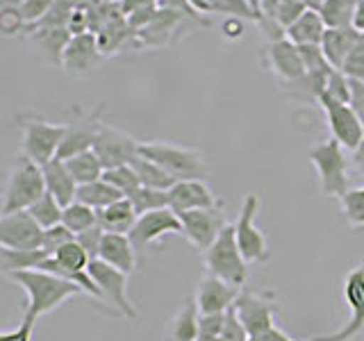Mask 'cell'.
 I'll use <instances>...</instances> for the list:
<instances>
[{"mask_svg": "<svg viewBox=\"0 0 364 341\" xmlns=\"http://www.w3.org/2000/svg\"><path fill=\"white\" fill-rule=\"evenodd\" d=\"M62 223L77 237L80 232H85V230H89V227L98 225V212L94 207H89V205L75 200V202L64 207Z\"/></svg>", "mask_w": 364, "mask_h": 341, "instance_id": "d590c367", "label": "cell"}, {"mask_svg": "<svg viewBox=\"0 0 364 341\" xmlns=\"http://www.w3.org/2000/svg\"><path fill=\"white\" fill-rule=\"evenodd\" d=\"M121 198H125V196L117 187H112L105 178H100L96 182H89V185H82L77 189V200L89 205V207H94L96 212L109 207L112 202H117Z\"/></svg>", "mask_w": 364, "mask_h": 341, "instance_id": "1f68e13d", "label": "cell"}, {"mask_svg": "<svg viewBox=\"0 0 364 341\" xmlns=\"http://www.w3.org/2000/svg\"><path fill=\"white\" fill-rule=\"evenodd\" d=\"M48 257L43 248L39 250H14V248H0V266L5 276L18 271H37V266Z\"/></svg>", "mask_w": 364, "mask_h": 341, "instance_id": "d6a6232c", "label": "cell"}, {"mask_svg": "<svg viewBox=\"0 0 364 341\" xmlns=\"http://www.w3.org/2000/svg\"><path fill=\"white\" fill-rule=\"evenodd\" d=\"M185 16L187 14H180V11L159 7L157 14L153 16V21L148 23L146 28H141L139 32H134L136 50H141V48H164V45H168L171 39H173L176 34L180 32Z\"/></svg>", "mask_w": 364, "mask_h": 341, "instance_id": "ffe728a7", "label": "cell"}, {"mask_svg": "<svg viewBox=\"0 0 364 341\" xmlns=\"http://www.w3.org/2000/svg\"><path fill=\"white\" fill-rule=\"evenodd\" d=\"M18 125L23 136L21 155L30 157L32 162H37L41 166L60 155V148L66 134V123H50L43 117L28 114V117L18 119Z\"/></svg>", "mask_w": 364, "mask_h": 341, "instance_id": "8992f818", "label": "cell"}, {"mask_svg": "<svg viewBox=\"0 0 364 341\" xmlns=\"http://www.w3.org/2000/svg\"><path fill=\"white\" fill-rule=\"evenodd\" d=\"M307 9H310V7H307L303 0H289V3H284V0H282L280 11H278V23L284 30H287L291 23H296L305 14Z\"/></svg>", "mask_w": 364, "mask_h": 341, "instance_id": "681fc988", "label": "cell"}, {"mask_svg": "<svg viewBox=\"0 0 364 341\" xmlns=\"http://www.w3.org/2000/svg\"><path fill=\"white\" fill-rule=\"evenodd\" d=\"M89 273H91V278L96 280V284L102 291V301H109L114 307H117V312L128 318V321H134V318L139 316L134 303L130 301V296H128V278L130 276H125L123 271L105 264L102 259L91 261Z\"/></svg>", "mask_w": 364, "mask_h": 341, "instance_id": "8fae6325", "label": "cell"}, {"mask_svg": "<svg viewBox=\"0 0 364 341\" xmlns=\"http://www.w3.org/2000/svg\"><path fill=\"white\" fill-rule=\"evenodd\" d=\"M43 232L28 210L0 216V248L39 250L43 248Z\"/></svg>", "mask_w": 364, "mask_h": 341, "instance_id": "7c38bea8", "label": "cell"}, {"mask_svg": "<svg viewBox=\"0 0 364 341\" xmlns=\"http://www.w3.org/2000/svg\"><path fill=\"white\" fill-rule=\"evenodd\" d=\"M105 178L112 187H117L125 198L134 196L136 191L141 189V182H139V175H136V170L132 168V164H125V166H117V168H109L105 170Z\"/></svg>", "mask_w": 364, "mask_h": 341, "instance_id": "ab89813d", "label": "cell"}, {"mask_svg": "<svg viewBox=\"0 0 364 341\" xmlns=\"http://www.w3.org/2000/svg\"><path fill=\"white\" fill-rule=\"evenodd\" d=\"M130 164H132V168L136 170V175H139L141 187L168 191V189L178 182L173 175L168 173V170H164L157 162H153V159H148V157H144V155H136Z\"/></svg>", "mask_w": 364, "mask_h": 341, "instance_id": "4dcf8cb0", "label": "cell"}, {"mask_svg": "<svg viewBox=\"0 0 364 341\" xmlns=\"http://www.w3.org/2000/svg\"><path fill=\"white\" fill-rule=\"evenodd\" d=\"M259 210V198L255 193H248L244 198L242 210H239L235 225V237H237V246L242 250V255L246 257L248 264H262V261L269 259V244L264 232L255 225V216Z\"/></svg>", "mask_w": 364, "mask_h": 341, "instance_id": "ba28073f", "label": "cell"}, {"mask_svg": "<svg viewBox=\"0 0 364 341\" xmlns=\"http://www.w3.org/2000/svg\"><path fill=\"white\" fill-rule=\"evenodd\" d=\"M259 3H262V0H248V5H250V9H253V14H255V21L259 16Z\"/></svg>", "mask_w": 364, "mask_h": 341, "instance_id": "680465c9", "label": "cell"}, {"mask_svg": "<svg viewBox=\"0 0 364 341\" xmlns=\"http://www.w3.org/2000/svg\"><path fill=\"white\" fill-rule=\"evenodd\" d=\"M198 321H200L198 303L193 296H187L185 303L176 312V316L168 321L164 341H198Z\"/></svg>", "mask_w": 364, "mask_h": 341, "instance_id": "484cf974", "label": "cell"}, {"mask_svg": "<svg viewBox=\"0 0 364 341\" xmlns=\"http://www.w3.org/2000/svg\"><path fill=\"white\" fill-rule=\"evenodd\" d=\"M46 193V180L41 164L30 157L18 155L9 170L5 193H3V214L26 212Z\"/></svg>", "mask_w": 364, "mask_h": 341, "instance_id": "7a4b0ae2", "label": "cell"}, {"mask_svg": "<svg viewBox=\"0 0 364 341\" xmlns=\"http://www.w3.org/2000/svg\"><path fill=\"white\" fill-rule=\"evenodd\" d=\"M105 3H109V5H121L123 0H105Z\"/></svg>", "mask_w": 364, "mask_h": 341, "instance_id": "91938a15", "label": "cell"}, {"mask_svg": "<svg viewBox=\"0 0 364 341\" xmlns=\"http://www.w3.org/2000/svg\"><path fill=\"white\" fill-rule=\"evenodd\" d=\"M57 0H18V7L23 11V16H26L28 26H34V23H39L48 11L55 7Z\"/></svg>", "mask_w": 364, "mask_h": 341, "instance_id": "bcb514c9", "label": "cell"}, {"mask_svg": "<svg viewBox=\"0 0 364 341\" xmlns=\"http://www.w3.org/2000/svg\"><path fill=\"white\" fill-rule=\"evenodd\" d=\"M34 323H37V318L23 316L21 325H18L16 330H11V332H3V335H0V341H32Z\"/></svg>", "mask_w": 364, "mask_h": 341, "instance_id": "816d5d0a", "label": "cell"}, {"mask_svg": "<svg viewBox=\"0 0 364 341\" xmlns=\"http://www.w3.org/2000/svg\"><path fill=\"white\" fill-rule=\"evenodd\" d=\"M168 196H171V210L176 214L221 207L223 205L205 180H180L168 189Z\"/></svg>", "mask_w": 364, "mask_h": 341, "instance_id": "d6986e66", "label": "cell"}, {"mask_svg": "<svg viewBox=\"0 0 364 341\" xmlns=\"http://www.w3.org/2000/svg\"><path fill=\"white\" fill-rule=\"evenodd\" d=\"M239 291L242 289H237L232 284H228L225 280L208 273V276L198 282L193 298L198 303L200 314H225L232 310Z\"/></svg>", "mask_w": 364, "mask_h": 341, "instance_id": "44dd1931", "label": "cell"}, {"mask_svg": "<svg viewBox=\"0 0 364 341\" xmlns=\"http://www.w3.org/2000/svg\"><path fill=\"white\" fill-rule=\"evenodd\" d=\"M299 50H301V57H303V64H305V71L307 73L330 68L321 45H299Z\"/></svg>", "mask_w": 364, "mask_h": 341, "instance_id": "c3c4849f", "label": "cell"}, {"mask_svg": "<svg viewBox=\"0 0 364 341\" xmlns=\"http://www.w3.org/2000/svg\"><path fill=\"white\" fill-rule=\"evenodd\" d=\"M353 28L358 32H364V0H358L355 5V18H353Z\"/></svg>", "mask_w": 364, "mask_h": 341, "instance_id": "6f0895ef", "label": "cell"}, {"mask_svg": "<svg viewBox=\"0 0 364 341\" xmlns=\"http://www.w3.org/2000/svg\"><path fill=\"white\" fill-rule=\"evenodd\" d=\"M41 168H43L46 191H48L50 196H55L62 207H66V205H71V202L77 200L80 185L73 180L71 170H68L64 159L55 157V159H50V162H46Z\"/></svg>", "mask_w": 364, "mask_h": 341, "instance_id": "cb8c5ba5", "label": "cell"}, {"mask_svg": "<svg viewBox=\"0 0 364 341\" xmlns=\"http://www.w3.org/2000/svg\"><path fill=\"white\" fill-rule=\"evenodd\" d=\"M105 60L107 57L100 53L98 37L94 32L75 34V37H71V41H68L66 50H64L62 71L68 77H87L94 71H98L100 64Z\"/></svg>", "mask_w": 364, "mask_h": 341, "instance_id": "5bb4252c", "label": "cell"}, {"mask_svg": "<svg viewBox=\"0 0 364 341\" xmlns=\"http://www.w3.org/2000/svg\"><path fill=\"white\" fill-rule=\"evenodd\" d=\"M318 107L326 114V123L330 128V134H333V139L344 146L348 153L355 151L360 141L364 139V125H362V119L358 117V112L353 109V105L339 102L323 94L321 100H318Z\"/></svg>", "mask_w": 364, "mask_h": 341, "instance_id": "9c48e42d", "label": "cell"}, {"mask_svg": "<svg viewBox=\"0 0 364 341\" xmlns=\"http://www.w3.org/2000/svg\"><path fill=\"white\" fill-rule=\"evenodd\" d=\"M348 151L333 136L321 144L310 148V159L318 173V182H321V191L330 198L341 200V196L350 189L348 187V166L350 157Z\"/></svg>", "mask_w": 364, "mask_h": 341, "instance_id": "5b68a950", "label": "cell"}, {"mask_svg": "<svg viewBox=\"0 0 364 341\" xmlns=\"http://www.w3.org/2000/svg\"><path fill=\"white\" fill-rule=\"evenodd\" d=\"M214 341H228V339H223V337H219V339H214Z\"/></svg>", "mask_w": 364, "mask_h": 341, "instance_id": "94428289", "label": "cell"}, {"mask_svg": "<svg viewBox=\"0 0 364 341\" xmlns=\"http://www.w3.org/2000/svg\"><path fill=\"white\" fill-rule=\"evenodd\" d=\"M68 170H71L73 180L77 182L80 187L89 185V182H96L105 175V168H102L100 159L94 151H87V153H80L75 157H68L64 159Z\"/></svg>", "mask_w": 364, "mask_h": 341, "instance_id": "836d02e7", "label": "cell"}, {"mask_svg": "<svg viewBox=\"0 0 364 341\" xmlns=\"http://www.w3.org/2000/svg\"><path fill=\"white\" fill-rule=\"evenodd\" d=\"M28 41L37 57L53 68H62L64 50L73 34L68 28H28Z\"/></svg>", "mask_w": 364, "mask_h": 341, "instance_id": "7402d4cb", "label": "cell"}, {"mask_svg": "<svg viewBox=\"0 0 364 341\" xmlns=\"http://www.w3.org/2000/svg\"><path fill=\"white\" fill-rule=\"evenodd\" d=\"M232 310L239 321L244 323L250 339L269 332L271 328H276L273 316L278 312V303H276V293L273 291L242 289L232 305Z\"/></svg>", "mask_w": 364, "mask_h": 341, "instance_id": "52a82bcc", "label": "cell"}, {"mask_svg": "<svg viewBox=\"0 0 364 341\" xmlns=\"http://www.w3.org/2000/svg\"><path fill=\"white\" fill-rule=\"evenodd\" d=\"M333 71V66L323 68V71H312V73H305L303 77H299L296 82L284 85L287 87V96L291 100H299L303 105H318L321 100L326 85H328V75Z\"/></svg>", "mask_w": 364, "mask_h": 341, "instance_id": "f1b7e54d", "label": "cell"}, {"mask_svg": "<svg viewBox=\"0 0 364 341\" xmlns=\"http://www.w3.org/2000/svg\"><path fill=\"white\" fill-rule=\"evenodd\" d=\"M326 96L335 98L339 102H348L350 105V98H353V82L339 71V68H333L328 75V85H326Z\"/></svg>", "mask_w": 364, "mask_h": 341, "instance_id": "60d3db41", "label": "cell"}, {"mask_svg": "<svg viewBox=\"0 0 364 341\" xmlns=\"http://www.w3.org/2000/svg\"><path fill=\"white\" fill-rule=\"evenodd\" d=\"M136 248L132 244L130 234H112L105 232V239H102V246H100V255L98 259H102L105 264L114 266L123 271L125 276H130L136 266Z\"/></svg>", "mask_w": 364, "mask_h": 341, "instance_id": "d4e9b609", "label": "cell"}, {"mask_svg": "<svg viewBox=\"0 0 364 341\" xmlns=\"http://www.w3.org/2000/svg\"><path fill=\"white\" fill-rule=\"evenodd\" d=\"M339 202L346 223L353 230H364V182L358 187H350Z\"/></svg>", "mask_w": 364, "mask_h": 341, "instance_id": "8d00e7d4", "label": "cell"}, {"mask_svg": "<svg viewBox=\"0 0 364 341\" xmlns=\"http://www.w3.org/2000/svg\"><path fill=\"white\" fill-rule=\"evenodd\" d=\"M326 23L316 9H307L305 14L284 30L287 39L296 45H321L326 34Z\"/></svg>", "mask_w": 364, "mask_h": 341, "instance_id": "f546056e", "label": "cell"}, {"mask_svg": "<svg viewBox=\"0 0 364 341\" xmlns=\"http://www.w3.org/2000/svg\"><path fill=\"white\" fill-rule=\"evenodd\" d=\"M360 34L355 28H328L326 34H323V41H321V48H323V55L328 64L333 68H341L344 64L346 55L353 50V45L360 39Z\"/></svg>", "mask_w": 364, "mask_h": 341, "instance_id": "83f0119b", "label": "cell"}, {"mask_svg": "<svg viewBox=\"0 0 364 341\" xmlns=\"http://www.w3.org/2000/svg\"><path fill=\"white\" fill-rule=\"evenodd\" d=\"M362 82H364V80H362Z\"/></svg>", "mask_w": 364, "mask_h": 341, "instance_id": "be15d7a7", "label": "cell"}, {"mask_svg": "<svg viewBox=\"0 0 364 341\" xmlns=\"http://www.w3.org/2000/svg\"><path fill=\"white\" fill-rule=\"evenodd\" d=\"M348 80H364V32L360 34V39L353 45V50L346 55L344 64L339 68Z\"/></svg>", "mask_w": 364, "mask_h": 341, "instance_id": "b9f144b4", "label": "cell"}, {"mask_svg": "<svg viewBox=\"0 0 364 341\" xmlns=\"http://www.w3.org/2000/svg\"><path fill=\"white\" fill-rule=\"evenodd\" d=\"M98 45H100V53L105 57H112V55H119L123 50H136V39H134V30L130 28L128 18L121 11V7L117 5V9L112 11V16L105 21V26H102L98 32Z\"/></svg>", "mask_w": 364, "mask_h": 341, "instance_id": "603a6c76", "label": "cell"}, {"mask_svg": "<svg viewBox=\"0 0 364 341\" xmlns=\"http://www.w3.org/2000/svg\"><path fill=\"white\" fill-rule=\"evenodd\" d=\"M198 341H200V339H198Z\"/></svg>", "mask_w": 364, "mask_h": 341, "instance_id": "e7e4bbea", "label": "cell"}, {"mask_svg": "<svg viewBox=\"0 0 364 341\" xmlns=\"http://www.w3.org/2000/svg\"><path fill=\"white\" fill-rule=\"evenodd\" d=\"M203 259L210 276L221 278L237 289H244V284L248 280V261L237 246L235 225L225 227L219 234V239L203 253Z\"/></svg>", "mask_w": 364, "mask_h": 341, "instance_id": "277c9868", "label": "cell"}, {"mask_svg": "<svg viewBox=\"0 0 364 341\" xmlns=\"http://www.w3.org/2000/svg\"><path fill=\"white\" fill-rule=\"evenodd\" d=\"M132 205L136 214H148V212H157V210H166L171 207V196L168 191H162V189H148V187H141L139 191L130 196Z\"/></svg>", "mask_w": 364, "mask_h": 341, "instance_id": "f35d334b", "label": "cell"}, {"mask_svg": "<svg viewBox=\"0 0 364 341\" xmlns=\"http://www.w3.org/2000/svg\"><path fill=\"white\" fill-rule=\"evenodd\" d=\"M225 314H200V321H198V339L200 341H214L223 337V330H225Z\"/></svg>", "mask_w": 364, "mask_h": 341, "instance_id": "7bdbcfd3", "label": "cell"}, {"mask_svg": "<svg viewBox=\"0 0 364 341\" xmlns=\"http://www.w3.org/2000/svg\"><path fill=\"white\" fill-rule=\"evenodd\" d=\"M136 219H139V214H136L130 198H121L98 212V225L112 234H130Z\"/></svg>", "mask_w": 364, "mask_h": 341, "instance_id": "4316f807", "label": "cell"}, {"mask_svg": "<svg viewBox=\"0 0 364 341\" xmlns=\"http://www.w3.org/2000/svg\"><path fill=\"white\" fill-rule=\"evenodd\" d=\"M73 239H75V234L68 230L64 223L48 227V230L43 232V250L48 255H55L57 250H60L62 246H66L68 242H73Z\"/></svg>", "mask_w": 364, "mask_h": 341, "instance_id": "f6af8a7d", "label": "cell"}, {"mask_svg": "<svg viewBox=\"0 0 364 341\" xmlns=\"http://www.w3.org/2000/svg\"><path fill=\"white\" fill-rule=\"evenodd\" d=\"M139 155L153 159L164 170H168L178 182L180 180H203L208 173V164L200 151L193 148L171 144V141H144L139 148Z\"/></svg>", "mask_w": 364, "mask_h": 341, "instance_id": "3957f363", "label": "cell"}, {"mask_svg": "<svg viewBox=\"0 0 364 341\" xmlns=\"http://www.w3.org/2000/svg\"><path fill=\"white\" fill-rule=\"evenodd\" d=\"M344 303L350 310L348 323L337 332L326 335V341H353L364 332V261L344 278Z\"/></svg>", "mask_w": 364, "mask_h": 341, "instance_id": "2e32d148", "label": "cell"}, {"mask_svg": "<svg viewBox=\"0 0 364 341\" xmlns=\"http://www.w3.org/2000/svg\"><path fill=\"white\" fill-rule=\"evenodd\" d=\"M75 239H77V244L89 253L91 261H94L100 255V246H102V239H105V230H102L100 225H94V227H89V230L80 232Z\"/></svg>", "mask_w": 364, "mask_h": 341, "instance_id": "7dc6e473", "label": "cell"}, {"mask_svg": "<svg viewBox=\"0 0 364 341\" xmlns=\"http://www.w3.org/2000/svg\"><path fill=\"white\" fill-rule=\"evenodd\" d=\"M350 164L364 178V139L360 141V146L355 148V151L350 153Z\"/></svg>", "mask_w": 364, "mask_h": 341, "instance_id": "9f6ffc18", "label": "cell"}, {"mask_svg": "<svg viewBox=\"0 0 364 341\" xmlns=\"http://www.w3.org/2000/svg\"><path fill=\"white\" fill-rule=\"evenodd\" d=\"M166 234H182L180 214H176L171 207L141 214L139 219H136L134 227H132L130 239H132V244L136 248V253L141 255Z\"/></svg>", "mask_w": 364, "mask_h": 341, "instance_id": "9a60e30c", "label": "cell"}, {"mask_svg": "<svg viewBox=\"0 0 364 341\" xmlns=\"http://www.w3.org/2000/svg\"><path fill=\"white\" fill-rule=\"evenodd\" d=\"M250 341H326V335H321V337H312V339H294V337H289L284 330H280V328H271L269 332H264V335H259V337H253Z\"/></svg>", "mask_w": 364, "mask_h": 341, "instance_id": "db71d44e", "label": "cell"}, {"mask_svg": "<svg viewBox=\"0 0 364 341\" xmlns=\"http://www.w3.org/2000/svg\"><path fill=\"white\" fill-rule=\"evenodd\" d=\"M223 32H225V37L239 39V37H242V34H244V23L239 21L237 16L225 18V21H223Z\"/></svg>", "mask_w": 364, "mask_h": 341, "instance_id": "11a10c76", "label": "cell"}, {"mask_svg": "<svg viewBox=\"0 0 364 341\" xmlns=\"http://www.w3.org/2000/svg\"><path fill=\"white\" fill-rule=\"evenodd\" d=\"M264 62H267L269 71L276 75L282 85L296 82V80L303 77L307 73L299 45L291 43L287 37L267 43V48H264Z\"/></svg>", "mask_w": 364, "mask_h": 341, "instance_id": "ac0fdd59", "label": "cell"}, {"mask_svg": "<svg viewBox=\"0 0 364 341\" xmlns=\"http://www.w3.org/2000/svg\"><path fill=\"white\" fill-rule=\"evenodd\" d=\"M355 5L358 0H323L316 11L321 14L326 28H353Z\"/></svg>", "mask_w": 364, "mask_h": 341, "instance_id": "e575fe53", "label": "cell"}, {"mask_svg": "<svg viewBox=\"0 0 364 341\" xmlns=\"http://www.w3.org/2000/svg\"><path fill=\"white\" fill-rule=\"evenodd\" d=\"M32 216H34V221H37L43 230H48V227H55V225H60L62 223V216H64V207L60 202H57L55 196H50L48 191L43 193V196L32 205V207L28 210Z\"/></svg>", "mask_w": 364, "mask_h": 341, "instance_id": "74e56055", "label": "cell"}, {"mask_svg": "<svg viewBox=\"0 0 364 341\" xmlns=\"http://www.w3.org/2000/svg\"><path fill=\"white\" fill-rule=\"evenodd\" d=\"M125 18H130L134 14H141V11H155L159 9V0H123L119 5Z\"/></svg>", "mask_w": 364, "mask_h": 341, "instance_id": "f5cc1de1", "label": "cell"}, {"mask_svg": "<svg viewBox=\"0 0 364 341\" xmlns=\"http://www.w3.org/2000/svg\"><path fill=\"white\" fill-rule=\"evenodd\" d=\"M223 339H228V341H250V335L246 332L244 323L237 318L235 310L228 312V318H225V330H223Z\"/></svg>", "mask_w": 364, "mask_h": 341, "instance_id": "f907efd6", "label": "cell"}, {"mask_svg": "<svg viewBox=\"0 0 364 341\" xmlns=\"http://www.w3.org/2000/svg\"><path fill=\"white\" fill-rule=\"evenodd\" d=\"M100 112L102 107L94 109L85 114L82 109H75V117L71 123H66V134H64V141L60 148V159H68V157H75L80 153H87V151H94V141H96V134L100 128Z\"/></svg>", "mask_w": 364, "mask_h": 341, "instance_id": "e0dca14e", "label": "cell"}, {"mask_svg": "<svg viewBox=\"0 0 364 341\" xmlns=\"http://www.w3.org/2000/svg\"><path fill=\"white\" fill-rule=\"evenodd\" d=\"M284 3H289V0H284ZM303 3H305V0H303ZM305 5H307V3H305Z\"/></svg>", "mask_w": 364, "mask_h": 341, "instance_id": "6125c7cd", "label": "cell"}, {"mask_svg": "<svg viewBox=\"0 0 364 341\" xmlns=\"http://www.w3.org/2000/svg\"><path fill=\"white\" fill-rule=\"evenodd\" d=\"M9 278L28 293L26 316L37 318V321L41 316L55 312L57 307H62L68 298L85 293L75 282L53 276V273L46 271H18L11 273Z\"/></svg>", "mask_w": 364, "mask_h": 341, "instance_id": "6da1fadb", "label": "cell"}, {"mask_svg": "<svg viewBox=\"0 0 364 341\" xmlns=\"http://www.w3.org/2000/svg\"><path fill=\"white\" fill-rule=\"evenodd\" d=\"M180 223H182V237H185L193 248L203 250V253L219 239V234L225 227L230 225V223H225L221 207L182 212Z\"/></svg>", "mask_w": 364, "mask_h": 341, "instance_id": "4fadbf2b", "label": "cell"}, {"mask_svg": "<svg viewBox=\"0 0 364 341\" xmlns=\"http://www.w3.org/2000/svg\"><path fill=\"white\" fill-rule=\"evenodd\" d=\"M0 28H3L5 34H16V32L28 30V21L23 16L18 3L14 7H11V3H5L3 14H0Z\"/></svg>", "mask_w": 364, "mask_h": 341, "instance_id": "ee69618b", "label": "cell"}, {"mask_svg": "<svg viewBox=\"0 0 364 341\" xmlns=\"http://www.w3.org/2000/svg\"><path fill=\"white\" fill-rule=\"evenodd\" d=\"M139 148H141V141L134 139L132 134L114 128V125L105 121L100 123L96 141H94V153L98 155L105 170L130 164L132 159L139 155Z\"/></svg>", "mask_w": 364, "mask_h": 341, "instance_id": "30bf717a", "label": "cell"}]
</instances>
